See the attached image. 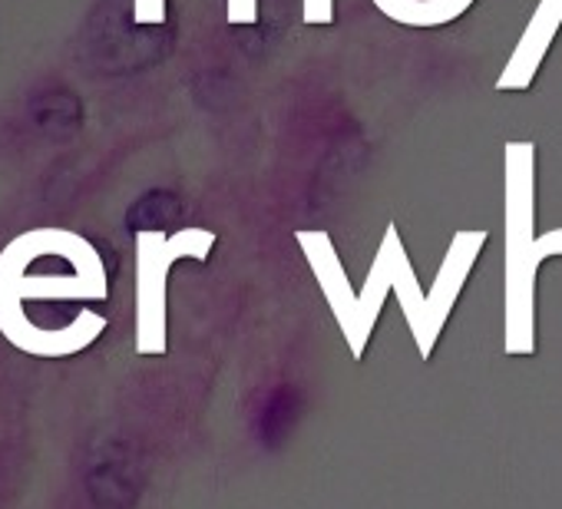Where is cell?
Here are the masks:
<instances>
[{
    "label": "cell",
    "instance_id": "cell-1",
    "mask_svg": "<svg viewBox=\"0 0 562 509\" xmlns=\"http://www.w3.org/2000/svg\"><path fill=\"white\" fill-rule=\"evenodd\" d=\"M299 245L305 251V259L315 272V282L351 348L355 358L364 354L368 341H371V331H374V321L381 318V308H384V298L387 292L397 295L401 302V312L407 318V328L417 341V351L420 358L427 361L437 348V338L443 331V321L434 315L430 308V298L420 292V282L414 275V265L407 259V248L401 241V228L391 222L384 228V238H381V248L374 255V265L368 272V282L364 289L355 295L351 285H348V275L341 269V259L335 251V241L325 228H299Z\"/></svg>",
    "mask_w": 562,
    "mask_h": 509
},
{
    "label": "cell",
    "instance_id": "cell-2",
    "mask_svg": "<svg viewBox=\"0 0 562 509\" xmlns=\"http://www.w3.org/2000/svg\"><path fill=\"white\" fill-rule=\"evenodd\" d=\"M536 228V143L503 146V351L519 358L536 351V272L562 255V228Z\"/></svg>",
    "mask_w": 562,
    "mask_h": 509
},
{
    "label": "cell",
    "instance_id": "cell-3",
    "mask_svg": "<svg viewBox=\"0 0 562 509\" xmlns=\"http://www.w3.org/2000/svg\"><path fill=\"white\" fill-rule=\"evenodd\" d=\"M559 27H562V0H539V8L532 11L516 50L509 54V60H506V67H503V73L496 80L499 93H519L536 80V73H539V67H542V60H546V54H549V47H552V41L559 34Z\"/></svg>",
    "mask_w": 562,
    "mask_h": 509
},
{
    "label": "cell",
    "instance_id": "cell-4",
    "mask_svg": "<svg viewBox=\"0 0 562 509\" xmlns=\"http://www.w3.org/2000/svg\"><path fill=\"white\" fill-rule=\"evenodd\" d=\"M371 4L401 27H443L463 18L476 0H371Z\"/></svg>",
    "mask_w": 562,
    "mask_h": 509
},
{
    "label": "cell",
    "instance_id": "cell-5",
    "mask_svg": "<svg viewBox=\"0 0 562 509\" xmlns=\"http://www.w3.org/2000/svg\"><path fill=\"white\" fill-rule=\"evenodd\" d=\"M258 21V0H228V24L248 27ZM302 21L312 27H328L335 21V0H302Z\"/></svg>",
    "mask_w": 562,
    "mask_h": 509
}]
</instances>
